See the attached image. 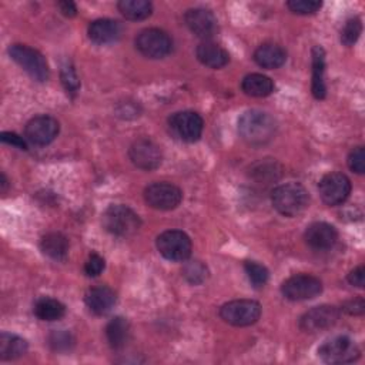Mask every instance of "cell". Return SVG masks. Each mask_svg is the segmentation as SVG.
<instances>
[{"mask_svg":"<svg viewBox=\"0 0 365 365\" xmlns=\"http://www.w3.org/2000/svg\"><path fill=\"white\" fill-rule=\"evenodd\" d=\"M238 133L250 145H264L274 138L277 121L265 111L248 110L238 118Z\"/></svg>","mask_w":365,"mask_h":365,"instance_id":"1","label":"cell"},{"mask_svg":"<svg viewBox=\"0 0 365 365\" xmlns=\"http://www.w3.org/2000/svg\"><path fill=\"white\" fill-rule=\"evenodd\" d=\"M271 201L279 214L295 217L308 207L309 194L299 182H285L272 190Z\"/></svg>","mask_w":365,"mask_h":365,"instance_id":"2","label":"cell"},{"mask_svg":"<svg viewBox=\"0 0 365 365\" xmlns=\"http://www.w3.org/2000/svg\"><path fill=\"white\" fill-rule=\"evenodd\" d=\"M101 222L104 230L115 237H130L135 234L141 225L137 212L124 204L110 205L103 212Z\"/></svg>","mask_w":365,"mask_h":365,"instance_id":"3","label":"cell"},{"mask_svg":"<svg viewBox=\"0 0 365 365\" xmlns=\"http://www.w3.org/2000/svg\"><path fill=\"white\" fill-rule=\"evenodd\" d=\"M9 56L16 61L33 80L46 81L48 78V64L44 56L33 47L26 44H11L9 47Z\"/></svg>","mask_w":365,"mask_h":365,"instance_id":"4","label":"cell"},{"mask_svg":"<svg viewBox=\"0 0 365 365\" xmlns=\"http://www.w3.org/2000/svg\"><path fill=\"white\" fill-rule=\"evenodd\" d=\"M358 345L345 335H336L327 339L318 348V356L327 364H349L359 358Z\"/></svg>","mask_w":365,"mask_h":365,"instance_id":"5","label":"cell"},{"mask_svg":"<svg viewBox=\"0 0 365 365\" xmlns=\"http://www.w3.org/2000/svg\"><path fill=\"white\" fill-rule=\"evenodd\" d=\"M220 317L230 325L248 327L259 319L261 305L254 299H234L220 308Z\"/></svg>","mask_w":365,"mask_h":365,"instance_id":"6","label":"cell"},{"mask_svg":"<svg viewBox=\"0 0 365 365\" xmlns=\"http://www.w3.org/2000/svg\"><path fill=\"white\" fill-rule=\"evenodd\" d=\"M157 250L168 261H187L191 255V240L180 230H168L157 237Z\"/></svg>","mask_w":365,"mask_h":365,"instance_id":"7","label":"cell"},{"mask_svg":"<svg viewBox=\"0 0 365 365\" xmlns=\"http://www.w3.org/2000/svg\"><path fill=\"white\" fill-rule=\"evenodd\" d=\"M135 48L148 58H163L173 50V40L164 30L144 29L135 37Z\"/></svg>","mask_w":365,"mask_h":365,"instance_id":"8","label":"cell"},{"mask_svg":"<svg viewBox=\"0 0 365 365\" xmlns=\"http://www.w3.org/2000/svg\"><path fill=\"white\" fill-rule=\"evenodd\" d=\"M281 292L289 301L312 299L322 292V282L314 275L297 274L282 282Z\"/></svg>","mask_w":365,"mask_h":365,"instance_id":"9","label":"cell"},{"mask_svg":"<svg viewBox=\"0 0 365 365\" xmlns=\"http://www.w3.org/2000/svg\"><path fill=\"white\" fill-rule=\"evenodd\" d=\"M168 127L174 137L185 143L197 141L204 128V121L200 114L194 111H177L170 115Z\"/></svg>","mask_w":365,"mask_h":365,"instance_id":"10","label":"cell"},{"mask_svg":"<svg viewBox=\"0 0 365 365\" xmlns=\"http://www.w3.org/2000/svg\"><path fill=\"white\" fill-rule=\"evenodd\" d=\"M318 191L327 205H339L351 194V181L342 173H328L319 180Z\"/></svg>","mask_w":365,"mask_h":365,"instance_id":"11","label":"cell"},{"mask_svg":"<svg viewBox=\"0 0 365 365\" xmlns=\"http://www.w3.org/2000/svg\"><path fill=\"white\" fill-rule=\"evenodd\" d=\"M144 200L151 208L168 211L178 207L182 192L171 182H153L144 190Z\"/></svg>","mask_w":365,"mask_h":365,"instance_id":"12","label":"cell"},{"mask_svg":"<svg viewBox=\"0 0 365 365\" xmlns=\"http://www.w3.org/2000/svg\"><path fill=\"white\" fill-rule=\"evenodd\" d=\"M339 314V308L334 305L314 307L299 318V328L308 334L325 331L336 324Z\"/></svg>","mask_w":365,"mask_h":365,"instance_id":"13","label":"cell"},{"mask_svg":"<svg viewBox=\"0 0 365 365\" xmlns=\"http://www.w3.org/2000/svg\"><path fill=\"white\" fill-rule=\"evenodd\" d=\"M60 124L51 115H36L33 117L24 128L26 140L34 145H47L58 134Z\"/></svg>","mask_w":365,"mask_h":365,"instance_id":"14","label":"cell"},{"mask_svg":"<svg viewBox=\"0 0 365 365\" xmlns=\"http://www.w3.org/2000/svg\"><path fill=\"white\" fill-rule=\"evenodd\" d=\"M128 157L137 168L144 171L157 168L163 160L160 147L148 138H140L134 141L128 150Z\"/></svg>","mask_w":365,"mask_h":365,"instance_id":"15","label":"cell"},{"mask_svg":"<svg viewBox=\"0 0 365 365\" xmlns=\"http://www.w3.org/2000/svg\"><path fill=\"white\" fill-rule=\"evenodd\" d=\"M184 21L190 31L194 33L197 37L204 38V41L214 37L218 31L217 19L208 9L195 7L187 10L184 14Z\"/></svg>","mask_w":365,"mask_h":365,"instance_id":"16","label":"cell"},{"mask_svg":"<svg viewBox=\"0 0 365 365\" xmlns=\"http://www.w3.org/2000/svg\"><path fill=\"white\" fill-rule=\"evenodd\" d=\"M304 238L305 242L314 250H328L336 242L338 232L334 225L324 221H317L307 227Z\"/></svg>","mask_w":365,"mask_h":365,"instance_id":"17","label":"cell"},{"mask_svg":"<svg viewBox=\"0 0 365 365\" xmlns=\"http://www.w3.org/2000/svg\"><path fill=\"white\" fill-rule=\"evenodd\" d=\"M121 24L113 19H97L88 24V38L96 44L114 43L121 36Z\"/></svg>","mask_w":365,"mask_h":365,"instance_id":"18","label":"cell"},{"mask_svg":"<svg viewBox=\"0 0 365 365\" xmlns=\"http://www.w3.org/2000/svg\"><path fill=\"white\" fill-rule=\"evenodd\" d=\"M84 302L93 314L106 315L115 304V294L111 288L106 285L93 287L86 292Z\"/></svg>","mask_w":365,"mask_h":365,"instance_id":"19","label":"cell"},{"mask_svg":"<svg viewBox=\"0 0 365 365\" xmlns=\"http://www.w3.org/2000/svg\"><path fill=\"white\" fill-rule=\"evenodd\" d=\"M195 56L200 63L211 68H221L230 61V54L227 50L211 40L200 43L195 48Z\"/></svg>","mask_w":365,"mask_h":365,"instance_id":"20","label":"cell"},{"mask_svg":"<svg viewBox=\"0 0 365 365\" xmlns=\"http://www.w3.org/2000/svg\"><path fill=\"white\" fill-rule=\"evenodd\" d=\"M285 50L275 43H264L254 51V61L262 68H278L285 63Z\"/></svg>","mask_w":365,"mask_h":365,"instance_id":"21","label":"cell"},{"mask_svg":"<svg viewBox=\"0 0 365 365\" xmlns=\"http://www.w3.org/2000/svg\"><path fill=\"white\" fill-rule=\"evenodd\" d=\"M312 56V84L311 90L315 98L322 100L327 94L325 87V51L321 46H314L311 50Z\"/></svg>","mask_w":365,"mask_h":365,"instance_id":"22","label":"cell"},{"mask_svg":"<svg viewBox=\"0 0 365 365\" xmlns=\"http://www.w3.org/2000/svg\"><path fill=\"white\" fill-rule=\"evenodd\" d=\"M282 174V167L271 158L261 160L251 165L250 177L258 184H271L275 182Z\"/></svg>","mask_w":365,"mask_h":365,"instance_id":"23","label":"cell"},{"mask_svg":"<svg viewBox=\"0 0 365 365\" xmlns=\"http://www.w3.org/2000/svg\"><path fill=\"white\" fill-rule=\"evenodd\" d=\"M40 250L48 258L61 261L68 252V240L61 232H48L41 238Z\"/></svg>","mask_w":365,"mask_h":365,"instance_id":"24","label":"cell"},{"mask_svg":"<svg viewBox=\"0 0 365 365\" xmlns=\"http://www.w3.org/2000/svg\"><path fill=\"white\" fill-rule=\"evenodd\" d=\"M241 88L247 96L267 97L274 91V83L269 77H267L264 74L252 73L242 78Z\"/></svg>","mask_w":365,"mask_h":365,"instance_id":"25","label":"cell"},{"mask_svg":"<svg viewBox=\"0 0 365 365\" xmlns=\"http://www.w3.org/2000/svg\"><path fill=\"white\" fill-rule=\"evenodd\" d=\"M27 341L19 335L3 332L0 335V358L11 361L23 356L27 352Z\"/></svg>","mask_w":365,"mask_h":365,"instance_id":"26","label":"cell"},{"mask_svg":"<svg viewBox=\"0 0 365 365\" xmlns=\"http://www.w3.org/2000/svg\"><path fill=\"white\" fill-rule=\"evenodd\" d=\"M106 336L113 349H121L125 346L130 336V324L123 317L113 318L106 327Z\"/></svg>","mask_w":365,"mask_h":365,"instance_id":"27","label":"cell"},{"mask_svg":"<svg viewBox=\"0 0 365 365\" xmlns=\"http://www.w3.org/2000/svg\"><path fill=\"white\" fill-rule=\"evenodd\" d=\"M34 315L41 321H57L64 317L66 307L56 298L40 297L33 307Z\"/></svg>","mask_w":365,"mask_h":365,"instance_id":"28","label":"cell"},{"mask_svg":"<svg viewBox=\"0 0 365 365\" xmlns=\"http://www.w3.org/2000/svg\"><path fill=\"white\" fill-rule=\"evenodd\" d=\"M117 7L125 19L134 21L144 20L153 13V4L147 0H121Z\"/></svg>","mask_w":365,"mask_h":365,"instance_id":"29","label":"cell"},{"mask_svg":"<svg viewBox=\"0 0 365 365\" xmlns=\"http://www.w3.org/2000/svg\"><path fill=\"white\" fill-rule=\"evenodd\" d=\"M181 272H182V277L192 285L202 284L208 277V268L198 259L185 262Z\"/></svg>","mask_w":365,"mask_h":365,"instance_id":"30","label":"cell"},{"mask_svg":"<svg viewBox=\"0 0 365 365\" xmlns=\"http://www.w3.org/2000/svg\"><path fill=\"white\" fill-rule=\"evenodd\" d=\"M244 269H245V274L254 288H261L267 284L269 274L264 265H261L255 261H247L244 264Z\"/></svg>","mask_w":365,"mask_h":365,"instance_id":"31","label":"cell"},{"mask_svg":"<svg viewBox=\"0 0 365 365\" xmlns=\"http://www.w3.org/2000/svg\"><path fill=\"white\" fill-rule=\"evenodd\" d=\"M362 31V23L358 17H352L346 20L341 30V43L344 46H352L356 43Z\"/></svg>","mask_w":365,"mask_h":365,"instance_id":"32","label":"cell"},{"mask_svg":"<svg viewBox=\"0 0 365 365\" xmlns=\"http://www.w3.org/2000/svg\"><path fill=\"white\" fill-rule=\"evenodd\" d=\"M60 78H61V83L66 88V91L70 94V96H76L78 88H80V80H78V76L74 70V67L70 64V63H64L61 66V70H60Z\"/></svg>","mask_w":365,"mask_h":365,"instance_id":"33","label":"cell"},{"mask_svg":"<svg viewBox=\"0 0 365 365\" xmlns=\"http://www.w3.org/2000/svg\"><path fill=\"white\" fill-rule=\"evenodd\" d=\"M48 344L51 349L57 352H64L71 349V346L74 345V338L68 331H64V329L53 331L48 336Z\"/></svg>","mask_w":365,"mask_h":365,"instance_id":"34","label":"cell"},{"mask_svg":"<svg viewBox=\"0 0 365 365\" xmlns=\"http://www.w3.org/2000/svg\"><path fill=\"white\" fill-rule=\"evenodd\" d=\"M322 3L317 0H289L287 7L295 14H314L321 9Z\"/></svg>","mask_w":365,"mask_h":365,"instance_id":"35","label":"cell"},{"mask_svg":"<svg viewBox=\"0 0 365 365\" xmlns=\"http://www.w3.org/2000/svg\"><path fill=\"white\" fill-rule=\"evenodd\" d=\"M348 167L356 174L365 173V151L364 147H355L348 155Z\"/></svg>","mask_w":365,"mask_h":365,"instance_id":"36","label":"cell"},{"mask_svg":"<svg viewBox=\"0 0 365 365\" xmlns=\"http://www.w3.org/2000/svg\"><path fill=\"white\" fill-rule=\"evenodd\" d=\"M104 267H106L104 258L100 257L97 252H93V254H90V257L87 258V261L84 264V272L87 277H97L103 272Z\"/></svg>","mask_w":365,"mask_h":365,"instance_id":"37","label":"cell"},{"mask_svg":"<svg viewBox=\"0 0 365 365\" xmlns=\"http://www.w3.org/2000/svg\"><path fill=\"white\" fill-rule=\"evenodd\" d=\"M341 311L349 314V315H362L365 311V302L362 298H355V299H349L346 302L342 304Z\"/></svg>","mask_w":365,"mask_h":365,"instance_id":"38","label":"cell"},{"mask_svg":"<svg viewBox=\"0 0 365 365\" xmlns=\"http://www.w3.org/2000/svg\"><path fill=\"white\" fill-rule=\"evenodd\" d=\"M0 140L6 144H10L19 150H27V143L23 137H20L16 133H10V131H4L0 134Z\"/></svg>","mask_w":365,"mask_h":365,"instance_id":"39","label":"cell"},{"mask_svg":"<svg viewBox=\"0 0 365 365\" xmlns=\"http://www.w3.org/2000/svg\"><path fill=\"white\" fill-rule=\"evenodd\" d=\"M348 282L354 287L364 288V285H365V268H364V265H359V267L354 268L348 274Z\"/></svg>","mask_w":365,"mask_h":365,"instance_id":"40","label":"cell"},{"mask_svg":"<svg viewBox=\"0 0 365 365\" xmlns=\"http://www.w3.org/2000/svg\"><path fill=\"white\" fill-rule=\"evenodd\" d=\"M57 7L60 10V13L66 17H74L77 14V7L73 1H68V0H63V1H58L57 3Z\"/></svg>","mask_w":365,"mask_h":365,"instance_id":"41","label":"cell"},{"mask_svg":"<svg viewBox=\"0 0 365 365\" xmlns=\"http://www.w3.org/2000/svg\"><path fill=\"white\" fill-rule=\"evenodd\" d=\"M6 187H7V180H6L4 173H1V191H4Z\"/></svg>","mask_w":365,"mask_h":365,"instance_id":"42","label":"cell"}]
</instances>
